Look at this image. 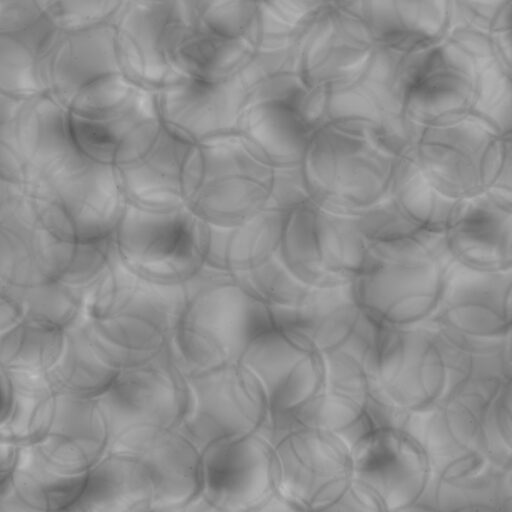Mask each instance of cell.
<instances>
[{"mask_svg": "<svg viewBox=\"0 0 512 512\" xmlns=\"http://www.w3.org/2000/svg\"><path fill=\"white\" fill-rule=\"evenodd\" d=\"M234 78L220 82L182 80L156 91L164 129L195 145L228 135L237 110Z\"/></svg>", "mask_w": 512, "mask_h": 512, "instance_id": "44dd1931", "label": "cell"}, {"mask_svg": "<svg viewBox=\"0 0 512 512\" xmlns=\"http://www.w3.org/2000/svg\"><path fill=\"white\" fill-rule=\"evenodd\" d=\"M207 225L183 207L149 211L126 204L113 234L120 264L154 283L183 286L203 269Z\"/></svg>", "mask_w": 512, "mask_h": 512, "instance_id": "5b68a950", "label": "cell"}, {"mask_svg": "<svg viewBox=\"0 0 512 512\" xmlns=\"http://www.w3.org/2000/svg\"><path fill=\"white\" fill-rule=\"evenodd\" d=\"M1 331L31 321L67 331L78 324L83 292L60 281L35 286L2 285Z\"/></svg>", "mask_w": 512, "mask_h": 512, "instance_id": "f1b7e54d", "label": "cell"}, {"mask_svg": "<svg viewBox=\"0 0 512 512\" xmlns=\"http://www.w3.org/2000/svg\"><path fill=\"white\" fill-rule=\"evenodd\" d=\"M187 284L169 352L194 378L238 361L259 320L256 304L234 275L204 268Z\"/></svg>", "mask_w": 512, "mask_h": 512, "instance_id": "3957f363", "label": "cell"}, {"mask_svg": "<svg viewBox=\"0 0 512 512\" xmlns=\"http://www.w3.org/2000/svg\"><path fill=\"white\" fill-rule=\"evenodd\" d=\"M192 146L163 127L140 158L116 169L126 204L160 212L185 207L184 172Z\"/></svg>", "mask_w": 512, "mask_h": 512, "instance_id": "7402d4cb", "label": "cell"}, {"mask_svg": "<svg viewBox=\"0 0 512 512\" xmlns=\"http://www.w3.org/2000/svg\"><path fill=\"white\" fill-rule=\"evenodd\" d=\"M256 512H313L303 504L276 492L261 506L256 509Z\"/></svg>", "mask_w": 512, "mask_h": 512, "instance_id": "d590c367", "label": "cell"}, {"mask_svg": "<svg viewBox=\"0 0 512 512\" xmlns=\"http://www.w3.org/2000/svg\"><path fill=\"white\" fill-rule=\"evenodd\" d=\"M39 3L59 31L75 32L111 23L122 1L39 0Z\"/></svg>", "mask_w": 512, "mask_h": 512, "instance_id": "d6a6232c", "label": "cell"}, {"mask_svg": "<svg viewBox=\"0 0 512 512\" xmlns=\"http://www.w3.org/2000/svg\"><path fill=\"white\" fill-rule=\"evenodd\" d=\"M239 360L254 372L266 391L270 424L311 402L326 382V355L309 336L293 328L261 326Z\"/></svg>", "mask_w": 512, "mask_h": 512, "instance_id": "9c48e42d", "label": "cell"}, {"mask_svg": "<svg viewBox=\"0 0 512 512\" xmlns=\"http://www.w3.org/2000/svg\"><path fill=\"white\" fill-rule=\"evenodd\" d=\"M120 371L95 347L81 323L66 331L62 353L46 376L54 389L105 393Z\"/></svg>", "mask_w": 512, "mask_h": 512, "instance_id": "f546056e", "label": "cell"}, {"mask_svg": "<svg viewBox=\"0 0 512 512\" xmlns=\"http://www.w3.org/2000/svg\"><path fill=\"white\" fill-rule=\"evenodd\" d=\"M264 325L288 327L309 336L324 354L347 348L365 319L351 286L322 289L309 305L289 312L262 311Z\"/></svg>", "mask_w": 512, "mask_h": 512, "instance_id": "4316f807", "label": "cell"}, {"mask_svg": "<svg viewBox=\"0 0 512 512\" xmlns=\"http://www.w3.org/2000/svg\"><path fill=\"white\" fill-rule=\"evenodd\" d=\"M25 191L49 231L71 243L113 236L126 206L117 170L83 153Z\"/></svg>", "mask_w": 512, "mask_h": 512, "instance_id": "8992f818", "label": "cell"}, {"mask_svg": "<svg viewBox=\"0 0 512 512\" xmlns=\"http://www.w3.org/2000/svg\"><path fill=\"white\" fill-rule=\"evenodd\" d=\"M502 512H512V501H509L507 503H503V510Z\"/></svg>", "mask_w": 512, "mask_h": 512, "instance_id": "74e56055", "label": "cell"}, {"mask_svg": "<svg viewBox=\"0 0 512 512\" xmlns=\"http://www.w3.org/2000/svg\"><path fill=\"white\" fill-rule=\"evenodd\" d=\"M445 240L456 265L480 272L512 271V214L469 210Z\"/></svg>", "mask_w": 512, "mask_h": 512, "instance_id": "83f0119b", "label": "cell"}, {"mask_svg": "<svg viewBox=\"0 0 512 512\" xmlns=\"http://www.w3.org/2000/svg\"><path fill=\"white\" fill-rule=\"evenodd\" d=\"M1 334V367L47 374L62 353L66 331L20 321Z\"/></svg>", "mask_w": 512, "mask_h": 512, "instance_id": "4dcf8cb0", "label": "cell"}, {"mask_svg": "<svg viewBox=\"0 0 512 512\" xmlns=\"http://www.w3.org/2000/svg\"><path fill=\"white\" fill-rule=\"evenodd\" d=\"M278 492L317 510L353 481L352 448L336 432L290 427L273 432Z\"/></svg>", "mask_w": 512, "mask_h": 512, "instance_id": "7c38bea8", "label": "cell"}, {"mask_svg": "<svg viewBox=\"0 0 512 512\" xmlns=\"http://www.w3.org/2000/svg\"><path fill=\"white\" fill-rule=\"evenodd\" d=\"M248 297L263 311L289 312L312 303L322 289L297 279L278 256L264 266L234 275Z\"/></svg>", "mask_w": 512, "mask_h": 512, "instance_id": "1f68e13d", "label": "cell"}, {"mask_svg": "<svg viewBox=\"0 0 512 512\" xmlns=\"http://www.w3.org/2000/svg\"><path fill=\"white\" fill-rule=\"evenodd\" d=\"M356 222L369 253L380 263L452 260L444 235L421 228L395 206L372 208Z\"/></svg>", "mask_w": 512, "mask_h": 512, "instance_id": "484cf974", "label": "cell"}, {"mask_svg": "<svg viewBox=\"0 0 512 512\" xmlns=\"http://www.w3.org/2000/svg\"><path fill=\"white\" fill-rule=\"evenodd\" d=\"M224 444L216 486L232 509L255 510L278 491L273 440L265 427Z\"/></svg>", "mask_w": 512, "mask_h": 512, "instance_id": "cb8c5ba5", "label": "cell"}, {"mask_svg": "<svg viewBox=\"0 0 512 512\" xmlns=\"http://www.w3.org/2000/svg\"><path fill=\"white\" fill-rule=\"evenodd\" d=\"M236 39L224 37L198 17L194 1H177L169 41V59L181 80L220 82L233 78Z\"/></svg>", "mask_w": 512, "mask_h": 512, "instance_id": "603a6c76", "label": "cell"}, {"mask_svg": "<svg viewBox=\"0 0 512 512\" xmlns=\"http://www.w3.org/2000/svg\"><path fill=\"white\" fill-rule=\"evenodd\" d=\"M499 352L430 322L404 328L371 325L361 350L371 406L397 414L427 412L478 372L496 367Z\"/></svg>", "mask_w": 512, "mask_h": 512, "instance_id": "6da1fadb", "label": "cell"}, {"mask_svg": "<svg viewBox=\"0 0 512 512\" xmlns=\"http://www.w3.org/2000/svg\"><path fill=\"white\" fill-rule=\"evenodd\" d=\"M278 258L297 279L316 289L351 286L381 264L369 253L356 217L311 204L285 211Z\"/></svg>", "mask_w": 512, "mask_h": 512, "instance_id": "277c9868", "label": "cell"}, {"mask_svg": "<svg viewBox=\"0 0 512 512\" xmlns=\"http://www.w3.org/2000/svg\"><path fill=\"white\" fill-rule=\"evenodd\" d=\"M326 382L308 404L272 423L274 431L309 427L344 434L369 416L371 389L360 352L353 347L325 354Z\"/></svg>", "mask_w": 512, "mask_h": 512, "instance_id": "d6986e66", "label": "cell"}, {"mask_svg": "<svg viewBox=\"0 0 512 512\" xmlns=\"http://www.w3.org/2000/svg\"><path fill=\"white\" fill-rule=\"evenodd\" d=\"M186 288L148 281L118 263L93 287L83 326L120 370L169 350Z\"/></svg>", "mask_w": 512, "mask_h": 512, "instance_id": "7a4b0ae2", "label": "cell"}, {"mask_svg": "<svg viewBox=\"0 0 512 512\" xmlns=\"http://www.w3.org/2000/svg\"><path fill=\"white\" fill-rule=\"evenodd\" d=\"M239 145L228 134L192 146L184 172V202L202 222L235 227L268 209L266 199L239 188Z\"/></svg>", "mask_w": 512, "mask_h": 512, "instance_id": "5bb4252c", "label": "cell"}, {"mask_svg": "<svg viewBox=\"0 0 512 512\" xmlns=\"http://www.w3.org/2000/svg\"><path fill=\"white\" fill-rule=\"evenodd\" d=\"M82 152L69 112L48 94L21 99L0 94V179L29 190Z\"/></svg>", "mask_w": 512, "mask_h": 512, "instance_id": "52a82bcc", "label": "cell"}, {"mask_svg": "<svg viewBox=\"0 0 512 512\" xmlns=\"http://www.w3.org/2000/svg\"><path fill=\"white\" fill-rule=\"evenodd\" d=\"M397 512H436V511H434L432 508H430L422 503H419L414 506L399 510Z\"/></svg>", "mask_w": 512, "mask_h": 512, "instance_id": "8d00e7d4", "label": "cell"}, {"mask_svg": "<svg viewBox=\"0 0 512 512\" xmlns=\"http://www.w3.org/2000/svg\"><path fill=\"white\" fill-rule=\"evenodd\" d=\"M427 322L466 340L504 343L512 333V271L480 272L454 264Z\"/></svg>", "mask_w": 512, "mask_h": 512, "instance_id": "9a60e30c", "label": "cell"}, {"mask_svg": "<svg viewBox=\"0 0 512 512\" xmlns=\"http://www.w3.org/2000/svg\"><path fill=\"white\" fill-rule=\"evenodd\" d=\"M493 427L499 444L512 457V373L506 378L496 398Z\"/></svg>", "mask_w": 512, "mask_h": 512, "instance_id": "e575fe53", "label": "cell"}, {"mask_svg": "<svg viewBox=\"0 0 512 512\" xmlns=\"http://www.w3.org/2000/svg\"><path fill=\"white\" fill-rule=\"evenodd\" d=\"M454 262L381 263L352 285V296L373 327L423 324L436 313Z\"/></svg>", "mask_w": 512, "mask_h": 512, "instance_id": "4fadbf2b", "label": "cell"}, {"mask_svg": "<svg viewBox=\"0 0 512 512\" xmlns=\"http://www.w3.org/2000/svg\"><path fill=\"white\" fill-rule=\"evenodd\" d=\"M177 1H122L112 25L125 76L135 86L158 91L182 81L169 59Z\"/></svg>", "mask_w": 512, "mask_h": 512, "instance_id": "e0dca14e", "label": "cell"}, {"mask_svg": "<svg viewBox=\"0 0 512 512\" xmlns=\"http://www.w3.org/2000/svg\"><path fill=\"white\" fill-rule=\"evenodd\" d=\"M79 150L115 169L140 158L163 129L156 91L136 87L121 102L91 114H70Z\"/></svg>", "mask_w": 512, "mask_h": 512, "instance_id": "2e32d148", "label": "cell"}, {"mask_svg": "<svg viewBox=\"0 0 512 512\" xmlns=\"http://www.w3.org/2000/svg\"><path fill=\"white\" fill-rule=\"evenodd\" d=\"M0 244L2 285L23 287L63 282L79 243L50 232L23 187L0 179Z\"/></svg>", "mask_w": 512, "mask_h": 512, "instance_id": "30bf717a", "label": "cell"}, {"mask_svg": "<svg viewBox=\"0 0 512 512\" xmlns=\"http://www.w3.org/2000/svg\"><path fill=\"white\" fill-rule=\"evenodd\" d=\"M284 210L267 209L235 227L207 225L204 268L241 275L256 270L278 256Z\"/></svg>", "mask_w": 512, "mask_h": 512, "instance_id": "d4e9b609", "label": "cell"}, {"mask_svg": "<svg viewBox=\"0 0 512 512\" xmlns=\"http://www.w3.org/2000/svg\"><path fill=\"white\" fill-rule=\"evenodd\" d=\"M353 480L368 488L387 512L421 503L434 467L424 444L404 427L373 424L352 447Z\"/></svg>", "mask_w": 512, "mask_h": 512, "instance_id": "8fae6325", "label": "cell"}, {"mask_svg": "<svg viewBox=\"0 0 512 512\" xmlns=\"http://www.w3.org/2000/svg\"><path fill=\"white\" fill-rule=\"evenodd\" d=\"M58 34L39 0H0V94H47L45 63Z\"/></svg>", "mask_w": 512, "mask_h": 512, "instance_id": "ac0fdd59", "label": "cell"}, {"mask_svg": "<svg viewBox=\"0 0 512 512\" xmlns=\"http://www.w3.org/2000/svg\"><path fill=\"white\" fill-rule=\"evenodd\" d=\"M44 80L47 94L78 115L109 108L138 87L121 68L112 22L82 31H59L45 63Z\"/></svg>", "mask_w": 512, "mask_h": 512, "instance_id": "ba28073f", "label": "cell"}, {"mask_svg": "<svg viewBox=\"0 0 512 512\" xmlns=\"http://www.w3.org/2000/svg\"><path fill=\"white\" fill-rule=\"evenodd\" d=\"M313 512H387L380 500L365 486L352 481L332 502Z\"/></svg>", "mask_w": 512, "mask_h": 512, "instance_id": "836d02e7", "label": "cell"}, {"mask_svg": "<svg viewBox=\"0 0 512 512\" xmlns=\"http://www.w3.org/2000/svg\"><path fill=\"white\" fill-rule=\"evenodd\" d=\"M190 379L193 396L224 441L261 431L270 424L266 391L240 360Z\"/></svg>", "mask_w": 512, "mask_h": 512, "instance_id": "ffe728a7", "label": "cell"}]
</instances>
